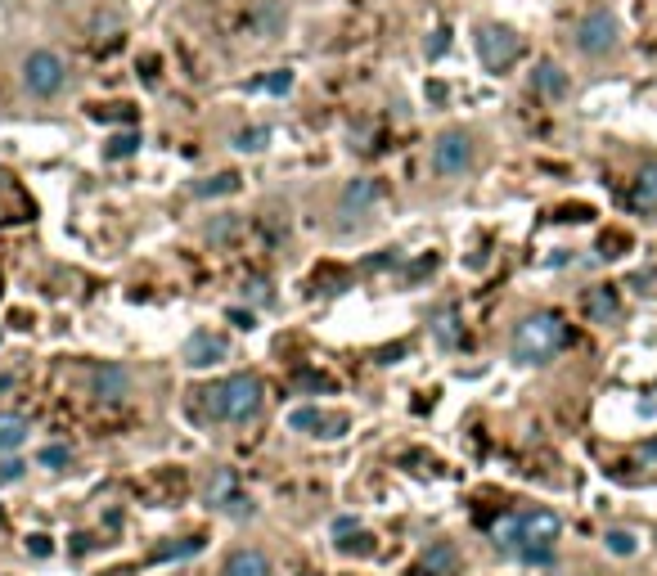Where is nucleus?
Masks as SVG:
<instances>
[{"instance_id":"nucleus-37","label":"nucleus","mask_w":657,"mask_h":576,"mask_svg":"<svg viewBox=\"0 0 657 576\" xmlns=\"http://www.w3.org/2000/svg\"><path fill=\"white\" fill-rule=\"evenodd\" d=\"M230 320L239 324V329H252V324H257V315H252V311H239V306H234V311H230Z\"/></svg>"},{"instance_id":"nucleus-24","label":"nucleus","mask_w":657,"mask_h":576,"mask_svg":"<svg viewBox=\"0 0 657 576\" xmlns=\"http://www.w3.org/2000/svg\"><path fill=\"white\" fill-rule=\"evenodd\" d=\"M270 144V126H243V131H234V149L239 153H261Z\"/></svg>"},{"instance_id":"nucleus-29","label":"nucleus","mask_w":657,"mask_h":576,"mask_svg":"<svg viewBox=\"0 0 657 576\" xmlns=\"http://www.w3.org/2000/svg\"><path fill=\"white\" fill-rule=\"evenodd\" d=\"M293 383L302 387V392H333V378L329 374H315V369H297Z\"/></svg>"},{"instance_id":"nucleus-33","label":"nucleus","mask_w":657,"mask_h":576,"mask_svg":"<svg viewBox=\"0 0 657 576\" xmlns=\"http://www.w3.org/2000/svg\"><path fill=\"white\" fill-rule=\"evenodd\" d=\"M599 248H603V257H621L617 248H630V239H626V234H603Z\"/></svg>"},{"instance_id":"nucleus-12","label":"nucleus","mask_w":657,"mask_h":576,"mask_svg":"<svg viewBox=\"0 0 657 576\" xmlns=\"http://www.w3.org/2000/svg\"><path fill=\"white\" fill-rule=\"evenodd\" d=\"M288 428L333 441V437H342V432H347V414H324L320 405H302V410L288 414Z\"/></svg>"},{"instance_id":"nucleus-7","label":"nucleus","mask_w":657,"mask_h":576,"mask_svg":"<svg viewBox=\"0 0 657 576\" xmlns=\"http://www.w3.org/2000/svg\"><path fill=\"white\" fill-rule=\"evenodd\" d=\"M621 45V23L612 9H590V14L576 23V50L585 54V59H608V54H617Z\"/></svg>"},{"instance_id":"nucleus-32","label":"nucleus","mask_w":657,"mask_h":576,"mask_svg":"<svg viewBox=\"0 0 657 576\" xmlns=\"http://www.w3.org/2000/svg\"><path fill=\"white\" fill-rule=\"evenodd\" d=\"M27 554H36V558H50V554H54L50 536H45V531H32V536H27Z\"/></svg>"},{"instance_id":"nucleus-10","label":"nucleus","mask_w":657,"mask_h":576,"mask_svg":"<svg viewBox=\"0 0 657 576\" xmlns=\"http://www.w3.org/2000/svg\"><path fill=\"white\" fill-rule=\"evenodd\" d=\"M180 360H185L189 369H212V365H221V360H230V338L212 333V329H194L185 338V347H180Z\"/></svg>"},{"instance_id":"nucleus-14","label":"nucleus","mask_w":657,"mask_h":576,"mask_svg":"<svg viewBox=\"0 0 657 576\" xmlns=\"http://www.w3.org/2000/svg\"><path fill=\"white\" fill-rule=\"evenodd\" d=\"M621 203H626L635 216H657V162H644V167L635 171V180H630Z\"/></svg>"},{"instance_id":"nucleus-34","label":"nucleus","mask_w":657,"mask_h":576,"mask_svg":"<svg viewBox=\"0 0 657 576\" xmlns=\"http://www.w3.org/2000/svg\"><path fill=\"white\" fill-rule=\"evenodd\" d=\"M23 468H27V464H18V459H5V464H0V486L18 482V477H23Z\"/></svg>"},{"instance_id":"nucleus-2","label":"nucleus","mask_w":657,"mask_h":576,"mask_svg":"<svg viewBox=\"0 0 657 576\" xmlns=\"http://www.w3.org/2000/svg\"><path fill=\"white\" fill-rule=\"evenodd\" d=\"M567 347H572V324L558 311H531L513 324L509 356L518 360V365H549V360L563 356Z\"/></svg>"},{"instance_id":"nucleus-19","label":"nucleus","mask_w":657,"mask_h":576,"mask_svg":"<svg viewBox=\"0 0 657 576\" xmlns=\"http://www.w3.org/2000/svg\"><path fill=\"white\" fill-rule=\"evenodd\" d=\"M27 437H32V419L27 414H0V455L27 446Z\"/></svg>"},{"instance_id":"nucleus-6","label":"nucleus","mask_w":657,"mask_h":576,"mask_svg":"<svg viewBox=\"0 0 657 576\" xmlns=\"http://www.w3.org/2000/svg\"><path fill=\"white\" fill-rule=\"evenodd\" d=\"M473 45H477V59H482V68L486 72H509L513 63L522 59V36L513 32V27H504V23H477V32H473Z\"/></svg>"},{"instance_id":"nucleus-22","label":"nucleus","mask_w":657,"mask_h":576,"mask_svg":"<svg viewBox=\"0 0 657 576\" xmlns=\"http://www.w3.org/2000/svg\"><path fill=\"white\" fill-rule=\"evenodd\" d=\"M603 549H608V554H617V558H635L639 554V536L630 527H612L608 536H603Z\"/></svg>"},{"instance_id":"nucleus-25","label":"nucleus","mask_w":657,"mask_h":576,"mask_svg":"<svg viewBox=\"0 0 657 576\" xmlns=\"http://www.w3.org/2000/svg\"><path fill=\"white\" fill-rule=\"evenodd\" d=\"M374 549H378V540L374 536H369V531H351V536H342L338 540V554H356V558H369V554H374Z\"/></svg>"},{"instance_id":"nucleus-4","label":"nucleus","mask_w":657,"mask_h":576,"mask_svg":"<svg viewBox=\"0 0 657 576\" xmlns=\"http://www.w3.org/2000/svg\"><path fill=\"white\" fill-rule=\"evenodd\" d=\"M18 81L32 99H59L68 90V59L59 50H27L18 63Z\"/></svg>"},{"instance_id":"nucleus-3","label":"nucleus","mask_w":657,"mask_h":576,"mask_svg":"<svg viewBox=\"0 0 657 576\" xmlns=\"http://www.w3.org/2000/svg\"><path fill=\"white\" fill-rule=\"evenodd\" d=\"M198 396H203V414L212 423H252L261 414V405H266V387H261V378L252 369L230 374L225 383H212Z\"/></svg>"},{"instance_id":"nucleus-38","label":"nucleus","mask_w":657,"mask_h":576,"mask_svg":"<svg viewBox=\"0 0 657 576\" xmlns=\"http://www.w3.org/2000/svg\"><path fill=\"white\" fill-rule=\"evenodd\" d=\"M356 527H360L356 518H338V522H333V536H351V531H356Z\"/></svg>"},{"instance_id":"nucleus-5","label":"nucleus","mask_w":657,"mask_h":576,"mask_svg":"<svg viewBox=\"0 0 657 576\" xmlns=\"http://www.w3.org/2000/svg\"><path fill=\"white\" fill-rule=\"evenodd\" d=\"M477 167V135L464 131V126H450L432 140V171L441 180H459Z\"/></svg>"},{"instance_id":"nucleus-20","label":"nucleus","mask_w":657,"mask_h":576,"mask_svg":"<svg viewBox=\"0 0 657 576\" xmlns=\"http://www.w3.org/2000/svg\"><path fill=\"white\" fill-rule=\"evenodd\" d=\"M239 230H243V216L239 212H221V216H212V221H207L203 239L212 243V248H225V243L239 239Z\"/></svg>"},{"instance_id":"nucleus-15","label":"nucleus","mask_w":657,"mask_h":576,"mask_svg":"<svg viewBox=\"0 0 657 576\" xmlns=\"http://www.w3.org/2000/svg\"><path fill=\"white\" fill-rule=\"evenodd\" d=\"M221 576H275V563H270V554L261 545H239L225 554Z\"/></svg>"},{"instance_id":"nucleus-27","label":"nucleus","mask_w":657,"mask_h":576,"mask_svg":"<svg viewBox=\"0 0 657 576\" xmlns=\"http://www.w3.org/2000/svg\"><path fill=\"white\" fill-rule=\"evenodd\" d=\"M36 464L50 468V473H59V468H68V464H72V446H59V441H54V446H41Z\"/></svg>"},{"instance_id":"nucleus-21","label":"nucleus","mask_w":657,"mask_h":576,"mask_svg":"<svg viewBox=\"0 0 657 576\" xmlns=\"http://www.w3.org/2000/svg\"><path fill=\"white\" fill-rule=\"evenodd\" d=\"M140 131H117V135H108L104 140V158L108 162H126V158H135L140 153Z\"/></svg>"},{"instance_id":"nucleus-36","label":"nucleus","mask_w":657,"mask_h":576,"mask_svg":"<svg viewBox=\"0 0 657 576\" xmlns=\"http://www.w3.org/2000/svg\"><path fill=\"white\" fill-rule=\"evenodd\" d=\"M90 549H95V536L77 531V536H72V554H90Z\"/></svg>"},{"instance_id":"nucleus-11","label":"nucleus","mask_w":657,"mask_h":576,"mask_svg":"<svg viewBox=\"0 0 657 576\" xmlns=\"http://www.w3.org/2000/svg\"><path fill=\"white\" fill-rule=\"evenodd\" d=\"M90 396L104 405H122L131 396V374L122 365H113V360H104V365L90 369Z\"/></svg>"},{"instance_id":"nucleus-13","label":"nucleus","mask_w":657,"mask_h":576,"mask_svg":"<svg viewBox=\"0 0 657 576\" xmlns=\"http://www.w3.org/2000/svg\"><path fill=\"white\" fill-rule=\"evenodd\" d=\"M531 90H536L540 99H549V104H563V99L572 95V77H567L563 63L540 59L536 68H531Z\"/></svg>"},{"instance_id":"nucleus-35","label":"nucleus","mask_w":657,"mask_h":576,"mask_svg":"<svg viewBox=\"0 0 657 576\" xmlns=\"http://www.w3.org/2000/svg\"><path fill=\"white\" fill-rule=\"evenodd\" d=\"M243 288H252V297H257L261 306H270V284H266V279H248Z\"/></svg>"},{"instance_id":"nucleus-23","label":"nucleus","mask_w":657,"mask_h":576,"mask_svg":"<svg viewBox=\"0 0 657 576\" xmlns=\"http://www.w3.org/2000/svg\"><path fill=\"white\" fill-rule=\"evenodd\" d=\"M234 189H239V171H221V176H212V180H198L194 194L198 198H216V194H234Z\"/></svg>"},{"instance_id":"nucleus-17","label":"nucleus","mask_w":657,"mask_h":576,"mask_svg":"<svg viewBox=\"0 0 657 576\" xmlns=\"http://www.w3.org/2000/svg\"><path fill=\"white\" fill-rule=\"evenodd\" d=\"M581 306H585V315H590V324H603V329H612V324L621 320V293L612 284H594Z\"/></svg>"},{"instance_id":"nucleus-9","label":"nucleus","mask_w":657,"mask_h":576,"mask_svg":"<svg viewBox=\"0 0 657 576\" xmlns=\"http://www.w3.org/2000/svg\"><path fill=\"white\" fill-rule=\"evenodd\" d=\"M378 198H383V185H378L374 176H351L338 194V225L351 230L356 221H365V216L378 207Z\"/></svg>"},{"instance_id":"nucleus-28","label":"nucleus","mask_w":657,"mask_h":576,"mask_svg":"<svg viewBox=\"0 0 657 576\" xmlns=\"http://www.w3.org/2000/svg\"><path fill=\"white\" fill-rule=\"evenodd\" d=\"M257 86L266 90V95H288V90H293V68H275L270 77H261Z\"/></svg>"},{"instance_id":"nucleus-16","label":"nucleus","mask_w":657,"mask_h":576,"mask_svg":"<svg viewBox=\"0 0 657 576\" xmlns=\"http://www.w3.org/2000/svg\"><path fill=\"white\" fill-rule=\"evenodd\" d=\"M459 572V549L455 540H432L419 554V563L410 567V576H455Z\"/></svg>"},{"instance_id":"nucleus-8","label":"nucleus","mask_w":657,"mask_h":576,"mask_svg":"<svg viewBox=\"0 0 657 576\" xmlns=\"http://www.w3.org/2000/svg\"><path fill=\"white\" fill-rule=\"evenodd\" d=\"M203 500L207 509L225 513V518H257V504H252V495H243L234 468H212V477L203 486Z\"/></svg>"},{"instance_id":"nucleus-18","label":"nucleus","mask_w":657,"mask_h":576,"mask_svg":"<svg viewBox=\"0 0 657 576\" xmlns=\"http://www.w3.org/2000/svg\"><path fill=\"white\" fill-rule=\"evenodd\" d=\"M284 23H288V9L279 5V0H257V9L248 14V27H252L257 36H266V41L284 32Z\"/></svg>"},{"instance_id":"nucleus-39","label":"nucleus","mask_w":657,"mask_h":576,"mask_svg":"<svg viewBox=\"0 0 657 576\" xmlns=\"http://www.w3.org/2000/svg\"><path fill=\"white\" fill-rule=\"evenodd\" d=\"M9 387H14V374H0V396H5Z\"/></svg>"},{"instance_id":"nucleus-1","label":"nucleus","mask_w":657,"mask_h":576,"mask_svg":"<svg viewBox=\"0 0 657 576\" xmlns=\"http://www.w3.org/2000/svg\"><path fill=\"white\" fill-rule=\"evenodd\" d=\"M558 531H563V518L554 509H522V513H504L491 527V536L504 554L522 558V563H549Z\"/></svg>"},{"instance_id":"nucleus-30","label":"nucleus","mask_w":657,"mask_h":576,"mask_svg":"<svg viewBox=\"0 0 657 576\" xmlns=\"http://www.w3.org/2000/svg\"><path fill=\"white\" fill-rule=\"evenodd\" d=\"M95 122H135V108L131 104H99L95 108Z\"/></svg>"},{"instance_id":"nucleus-26","label":"nucleus","mask_w":657,"mask_h":576,"mask_svg":"<svg viewBox=\"0 0 657 576\" xmlns=\"http://www.w3.org/2000/svg\"><path fill=\"white\" fill-rule=\"evenodd\" d=\"M198 549H203V536H189V540H176V545L153 549V558H158V563H167V558H194Z\"/></svg>"},{"instance_id":"nucleus-31","label":"nucleus","mask_w":657,"mask_h":576,"mask_svg":"<svg viewBox=\"0 0 657 576\" xmlns=\"http://www.w3.org/2000/svg\"><path fill=\"white\" fill-rule=\"evenodd\" d=\"M423 50H428V59H441V54L450 50V27H437V32H432V41L423 45Z\"/></svg>"}]
</instances>
